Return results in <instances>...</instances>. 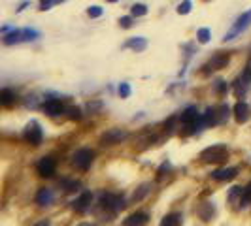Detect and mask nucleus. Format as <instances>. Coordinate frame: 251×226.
Wrapping results in <instances>:
<instances>
[{"label": "nucleus", "mask_w": 251, "mask_h": 226, "mask_svg": "<svg viewBox=\"0 0 251 226\" xmlns=\"http://www.w3.org/2000/svg\"><path fill=\"white\" fill-rule=\"evenodd\" d=\"M40 38V32L34 28H15L12 32H6L2 42L4 45H13V44H23V42H34Z\"/></svg>", "instance_id": "nucleus-1"}, {"label": "nucleus", "mask_w": 251, "mask_h": 226, "mask_svg": "<svg viewBox=\"0 0 251 226\" xmlns=\"http://www.w3.org/2000/svg\"><path fill=\"white\" fill-rule=\"evenodd\" d=\"M201 158L204 162L208 164H217V162H223L228 158V147L223 145V143H217V145H212L208 149H204L201 153Z\"/></svg>", "instance_id": "nucleus-2"}, {"label": "nucleus", "mask_w": 251, "mask_h": 226, "mask_svg": "<svg viewBox=\"0 0 251 226\" xmlns=\"http://www.w3.org/2000/svg\"><path fill=\"white\" fill-rule=\"evenodd\" d=\"M100 205L108 211H113V213H119L121 209L126 207V202L123 196H117V194H112V192H102L100 194Z\"/></svg>", "instance_id": "nucleus-3"}, {"label": "nucleus", "mask_w": 251, "mask_h": 226, "mask_svg": "<svg viewBox=\"0 0 251 226\" xmlns=\"http://www.w3.org/2000/svg\"><path fill=\"white\" fill-rule=\"evenodd\" d=\"M250 26H251V10H248V12L242 13L238 19H236V23H234L232 28L226 32L223 40H225V42H230V40H234L236 36H240L242 32H246Z\"/></svg>", "instance_id": "nucleus-4"}, {"label": "nucleus", "mask_w": 251, "mask_h": 226, "mask_svg": "<svg viewBox=\"0 0 251 226\" xmlns=\"http://www.w3.org/2000/svg\"><path fill=\"white\" fill-rule=\"evenodd\" d=\"M23 139H25L26 143L34 145V147H38V145L42 143L44 132H42V126H40L38 121H30V123L25 126V130H23Z\"/></svg>", "instance_id": "nucleus-5"}, {"label": "nucleus", "mask_w": 251, "mask_h": 226, "mask_svg": "<svg viewBox=\"0 0 251 226\" xmlns=\"http://www.w3.org/2000/svg\"><path fill=\"white\" fill-rule=\"evenodd\" d=\"M95 160V153L87 147H83V149H77L74 153V157H72V164H74L77 170H81V172H85L91 168V164Z\"/></svg>", "instance_id": "nucleus-6"}, {"label": "nucleus", "mask_w": 251, "mask_h": 226, "mask_svg": "<svg viewBox=\"0 0 251 226\" xmlns=\"http://www.w3.org/2000/svg\"><path fill=\"white\" fill-rule=\"evenodd\" d=\"M250 87H251V64L242 72V75H238V79L234 81L232 90H234V94H236L238 98H244L246 92L250 90Z\"/></svg>", "instance_id": "nucleus-7"}, {"label": "nucleus", "mask_w": 251, "mask_h": 226, "mask_svg": "<svg viewBox=\"0 0 251 226\" xmlns=\"http://www.w3.org/2000/svg\"><path fill=\"white\" fill-rule=\"evenodd\" d=\"M128 132L121 130V128H110L106 130L100 136V145H115V143H121L123 139H126Z\"/></svg>", "instance_id": "nucleus-8"}, {"label": "nucleus", "mask_w": 251, "mask_h": 226, "mask_svg": "<svg viewBox=\"0 0 251 226\" xmlns=\"http://www.w3.org/2000/svg\"><path fill=\"white\" fill-rule=\"evenodd\" d=\"M55 170H57V162H55L53 157H44V158H40L36 164L38 176H42V177H51L55 174Z\"/></svg>", "instance_id": "nucleus-9"}, {"label": "nucleus", "mask_w": 251, "mask_h": 226, "mask_svg": "<svg viewBox=\"0 0 251 226\" xmlns=\"http://www.w3.org/2000/svg\"><path fill=\"white\" fill-rule=\"evenodd\" d=\"M91 202H93V194L89 190H85V192L79 194V198H75L72 202V209H74L75 213H85L89 207H91Z\"/></svg>", "instance_id": "nucleus-10"}, {"label": "nucleus", "mask_w": 251, "mask_h": 226, "mask_svg": "<svg viewBox=\"0 0 251 226\" xmlns=\"http://www.w3.org/2000/svg\"><path fill=\"white\" fill-rule=\"evenodd\" d=\"M228 61H230L228 53H215L204 68H206V72H210V70H221V68H225L226 64H228Z\"/></svg>", "instance_id": "nucleus-11"}, {"label": "nucleus", "mask_w": 251, "mask_h": 226, "mask_svg": "<svg viewBox=\"0 0 251 226\" xmlns=\"http://www.w3.org/2000/svg\"><path fill=\"white\" fill-rule=\"evenodd\" d=\"M234 119H236L238 125H244V123L250 121V106L244 100L236 102V106H234Z\"/></svg>", "instance_id": "nucleus-12"}, {"label": "nucleus", "mask_w": 251, "mask_h": 226, "mask_svg": "<svg viewBox=\"0 0 251 226\" xmlns=\"http://www.w3.org/2000/svg\"><path fill=\"white\" fill-rule=\"evenodd\" d=\"M44 112L48 113L50 117H55V115H61V113L66 112V108H64V104L61 100L50 98V100H46V104H44Z\"/></svg>", "instance_id": "nucleus-13"}, {"label": "nucleus", "mask_w": 251, "mask_h": 226, "mask_svg": "<svg viewBox=\"0 0 251 226\" xmlns=\"http://www.w3.org/2000/svg\"><path fill=\"white\" fill-rule=\"evenodd\" d=\"M236 176H238L236 168H219V170L212 172V179L215 181H232Z\"/></svg>", "instance_id": "nucleus-14"}, {"label": "nucleus", "mask_w": 251, "mask_h": 226, "mask_svg": "<svg viewBox=\"0 0 251 226\" xmlns=\"http://www.w3.org/2000/svg\"><path fill=\"white\" fill-rule=\"evenodd\" d=\"M53 200H55V194H53V190L51 188H40L36 194V203L38 205H51L53 203Z\"/></svg>", "instance_id": "nucleus-15"}, {"label": "nucleus", "mask_w": 251, "mask_h": 226, "mask_svg": "<svg viewBox=\"0 0 251 226\" xmlns=\"http://www.w3.org/2000/svg\"><path fill=\"white\" fill-rule=\"evenodd\" d=\"M125 47L136 51V53H142V51H146V47H148V40H146V38H142V36L130 38V40H126Z\"/></svg>", "instance_id": "nucleus-16"}, {"label": "nucleus", "mask_w": 251, "mask_h": 226, "mask_svg": "<svg viewBox=\"0 0 251 226\" xmlns=\"http://www.w3.org/2000/svg\"><path fill=\"white\" fill-rule=\"evenodd\" d=\"M148 221H150V215L148 213H134V215H130V217H126L125 221H123V225L140 226V225H148Z\"/></svg>", "instance_id": "nucleus-17"}, {"label": "nucleus", "mask_w": 251, "mask_h": 226, "mask_svg": "<svg viewBox=\"0 0 251 226\" xmlns=\"http://www.w3.org/2000/svg\"><path fill=\"white\" fill-rule=\"evenodd\" d=\"M199 215H201L202 221H212L215 217V205L214 203H210V202H206V203H202L201 207H199Z\"/></svg>", "instance_id": "nucleus-18"}, {"label": "nucleus", "mask_w": 251, "mask_h": 226, "mask_svg": "<svg viewBox=\"0 0 251 226\" xmlns=\"http://www.w3.org/2000/svg\"><path fill=\"white\" fill-rule=\"evenodd\" d=\"M15 92H13L12 89H2L0 90V104L4 106V108H10L12 104H15Z\"/></svg>", "instance_id": "nucleus-19"}, {"label": "nucleus", "mask_w": 251, "mask_h": 226, "mask_svg": "<svg viewBox=\"0 0 251 226\" xmlns=\"http://www.w3.org/2000/svg\"><path fill=\"white\" fill-rule=\"evenodd\" d=\"M183 223V217L179 213H170V215H166L163 221H161V225L163 226H179Z\"/></svg>", "instance_id": "nucleus-20"}, {"label": "nucleus", "mask_w": 251, "mask_h": 226, "mask_svg": "<svg viewBox=\"0 0 251 226\" xmlns=\"http://www.w3.org/2000/svg\"><path fill=\"white\" fill-rule=\"evenodd\" d=\"M59 185L63 187L64 192H75V190H79V181H75V179H61Z\"/></svg>", "instance_id": "nucleus-21"}, {"label": "nucleus", "mask_w": 251, "mask_h": 226, "mask_svg": "<svg viewBox=\"0 0 251 226\" xmlns=\"http://www.w3.org/2000/svg\"><path fill=\"white\" fill-rule=\"evenodd\" d=\"M150 185H148V183H146V185H142V187L138 188V190H136V192H134V194H132V200L134 202H140V200H144V198H146V196H148V194H150Z\"/></svg>", "instance_id": "nucleus-22"}, {"label": "nucleus", "mask_w": 251, "mask_h": 226, "mask_svg": "<svg viewBox=\"0 0 251 226\" xmlns=\"http://www.w3.org/2000/svg\"><path fill=\"white\" fill-rule=\"evenodd\" d=\"M130 13H132V17H144L148 13V6L146 4H132Z\"/></svg>", "instance_id": "nucleus-23"}, {"label": "nucleus", "mask_w": 251, "mask_h": 226, "mask_svg": "<svg viewBox=\"0 0 251 226\" xmlns=\"http://www.w3.org/2000/svg\"><path fill=\"white\" fill-rule=\"evenodd\" d=\"M210 38H212V30H210V28H199V32H197L199 44H208Z\"/></svg>", "instance_id": "nucleus-24"}, {"label": "nucleus", "mask_w": 251, "mask_h": 226, "mask_svg": "<svg viewBox=\"0 0 251 226\" xmlns=\"http://www.w3.org/2000/svg\"><path fill=\"white\" fill-rule=\"evenodd\" d=\"M242 192H244V188L242 187H232L230 188V194H228V200L234 202V203H240V200H242Z\"/></svg>", "instance_id": "nucleus-25"}, {"label": "nucleus", "mask_w": 251, "mask_h": 226, "mask_svg": "<svg viewBox=\"0 0 251 226\" xmlns=\"http://www.w3.org/2000/svg\"><path fill=\"white\" fill-rule=\"evenodd\" d=\"M66 113H68V117L72 119V121H79L83 115H81V108H77V106H70V108H66Z\"/></svg>", "instance_id": "nucleus-26"}, {"label": "nucleus", "mask_w": 251, "mask_h": 226, "mask_svg": "<svg viewBox=\"0 0 251 226\" xmlns=\"http://www.w3.org/2000/svg\"><path fill=\"white\" fill-rule=\"evenodd\" d=\"M191 8H193V2H191V0H183V2L177 6V13H179V15H187V13H191Z\"/></svg>", "instance_id": "nucleus-27"}, {"label": "nucleus", "mask_w": 251, "mask_h": 226, "mask_svg": "<svg viewBox=\"0 0 251 226\" xmlns=\"http://www.w3.org/2000/svg\"><path fill=\"white\" fill-rule=\"evenodd\" d=\"M117 92H119L121 98H128V96H130V85H128V83H119Z\"/></svg>", "instance_id": "nucleus-28"}, {"label": "nucleus", "mask_w": 251, "mask_h": 226, "mask_svg": "<svg viewBox=\"0 0 251 226\" xmlns=\"http://www.w3.org/2000/svg\"><path fill=\"white\" fill-rule=\"evenodd\" d=\"M217 115H219V123H225L226 119H228V106H219L217 108Z\"/></svg>", "instance_id": "nucleus-29"}, {"label": "nucleus", "mask_w": 251, "mask_h": 226, "mask_svg": "<svg viewBox=\"0 0 251 226\" xmlns=\"http://www.w3.org/2000/svg\"><path fill=\"white\" fill-rule=\"evenodd\" d=\"M61 2H64V0H40V10H42V12L51 10L53 4H61Z\"/></svg>", "instance_id": "nucleus-30"}, {"label": "nucleus", "mask_w": 251, "mask_h": 226, "mask_svg": "<svg viewBox=\"0 0 251 226\" xmlns=\"http://www.w3.org/2000/svg\"><path fill=\"white\" fill-rule=\"evenodd\" d=\"M214 87H215V92H217V94H225L226 92V81L225 79H217V81H215L214 83Z\"/></svg>", "instance_id": "nucleus-31"}, {"label": "nucleus", "mask_w": 251, "mask_h": 226, "mask_svg": "<svg viewBox=\"0 0 251 226\" xmlns=\"http://www.w3.org/2000/svg\"><path fill=\"white\" fill-rule=\"evenodd\" d=\"M102 13H104V10H102L100 6H91L87 10V15L91 17V19H97V17H100Z\"/></svg>", "instance_id": "nucleus-32"}, {"label": "nucleus", "mask_w": 251, "mask_h": 226, "mask_svg": "<svg viewBox=\"0 0 251 226\" xmlns=\"http://www.w3.org/2000/svg\"><path fill=\"white\" fill-rule=\"evenodd\" d=\"M179 121L177 117H170L166 123H164V128H166V134H172L174 132V126H176V123Z\"/></svg>", "instance_id": "nucleus-33"}, {"label": "nucleus", "mask_w": 251, "mask_h": 226, "mask_svg": "<svg viewBox=\"0 0 251 226\" xmlns=\"http://www.w3.org/2000/svg\"><path fill=\"white\" fill-rule=\"evenodd\" d=\"M119 26H121V28H130V26H132V17H128V15L121 17V19H119Z\"/></svg>", "instance_id": "nucleus-34"}, {"label": "nucleus", "mask_w": 251, "mask_h": 226, "mask_svg": "<svg viewBox=\"0 0 251 226\" xmlns=\"http://www.w3.org/2000/svg\"><path fill=\"white\" fill-rule=\"evenodd\" d=\"M100 108H102V102H89V104H87V110H89L91 113L99 112Z\"/></svg>", "instance_id": "nucleus-35"}, {"label": "nucleus", "mask_w": 251, "mask_h": 226, "mask_svg": "<svg viewBox=\"0 0 251 226\" xmlns=\"http://www.w3.org/2000/svg\"><path fill=\"white\" fill-rule=\"evenodd\" d=\"M26 108H36V96H28V100H26Z\"/></svg>", "instance_id": "nucleus-36"}, {"label": "nucleus", "mask_w": 251, "mask_h": 226, "mask_svg": "<svg viewBox=\"0 0 251 226\" xmlns=\"http://www.w3.org/2000/svg\"><path fill=\"white\" fill-rule=\"evenodd\" d=\"M26 6H28V2H23V4H21V6L17 8V10H15V12H17V13H19V12H23V10H25Z\"/></svg>", "instance_id": "nucleus-37"}, {"label": "nucleus", "mask_w": 251, "mask_h": 226, "mask_svg": "<svg viewBox=\"0 0 251 226\" xmlns=\"http://www.w3.org/2000/svg\"><path fill=\"white\" fill-rule=\"evenodd\" d=\"M106 2H110V4H115V2H117V0H106Z\"/></svg>", "instance_id": "nucleus-38"}]
</instances>
